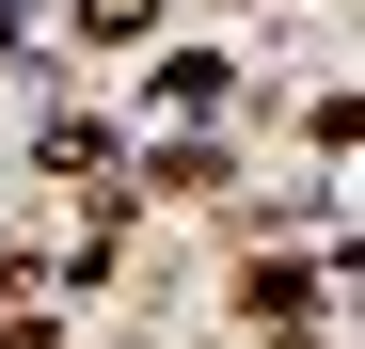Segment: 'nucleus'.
<instances>
[{"instance_id":"nucleus-1","label":"nucleus","mask_w":365,"mask_h":349,"mask_svg":"<svg viewBox=\"0 0 365 349\" xmlns=\"http://www.w3.org/2000/svg\"><path fill=\"white\" fill-rule=\"evenodd\" d=\"M143 16H159V0H80V32H96V48H128Z\"/></svg>"}]
</instances>
